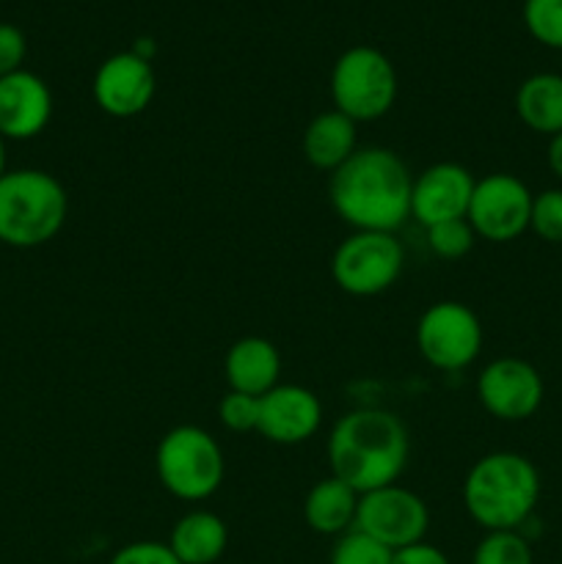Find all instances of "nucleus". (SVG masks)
Here are the masks:
<instances>
[{"label":"nucleus","mask_w":562,"mask_h":564,"mask_svg":"<svg viewBox=\"0 0 562 564\" xmlns=\"http://www.w3.org/2000/svg\"><path fill=\"white\" fill-rule=\"evenodd\" d=\"M53 116V94L33 72L20 69L0 77V138H36Z\"/></svg>","instance_id":"obj_15"},{"label":"nucleus","mask_w":562,"mask_h":564,"mask_svg":"<svg viewBox=\"0 0 562 564\" xmlns=\"http://www.w3.org/2000/svg\"><path fill=\"white\" fill-rule=\"evenodd\" d=\"M411 438L400 416L364 408L342 416L328 435L331 477L350 485L358 496L397 485L406 471Z\"/></svg>","instance_id":"obj_2"},{"label":"nucleus","mask_w":562,"mask_h":564,"mask_svg":"<svg viewBox=\"0 0 562 564\" xmlns=\"http://www.w3.org/2000/svg\"><path fill=\"white\" fill-rule=\"evenodd\" d=\"M356 121L339 110H325L309 121L303 132V158L309 165L334 174L356 152Z\"/></svg>","instance_id":"obj_17"},{"label":"nucleus","mask_w":562,"mask_h":564,"mask_svg":"<svg viewBox=\"0 0 562 564\" xmlns=\"http://www.w3.org/2000/svg\"><path fill=\"white\" fill-rule=\"evenodd\" d=\"M545 160H549V169L556 180H562V132L549 138V152H545Z\"/></svg>","instance_id":"obj_30"},{"label":"nucleus","mask_w":562,"mask_h":564,"mask_svg":"<svg viewBox=\"0 0 562 564\" xmlns=\"http://www.w3.org/2000/svg\"><path fill=\"white\" fill-rule=\"evenodd\" d=\"M220 424L231 433H251L259 424V397L229 391L218 405Z\"/></svg>","instance_id":"obj_26"},{"label":"nucleus","mask_w":562,"mask_h":564,"mask_svg":"<svg viewBox=\"0 0 562 564\" xmlns=\"http://www.w3.org/2000/svg\"><path fill=\"white\" fill-rule=\"evenodd\" d=\"M543 394V378L523 358H496L477 378L479 405L501 422H523L534 416Z\"/></svg>","instance_id":"obj_11"},{"label":"nucleus","mask_w":562,"mask_h":564,"mask_svg":"<svg viewBox=\"0 0 562 564\" xmlns=\"http://www.w3.org/2000/svg\"><path fill=\"white\" fill-rule=\"evenodd\" d=\"M472 564H534V560L523 534L488 532L474 549Z\"/></svg>","instance_id":"obj_21"},{"label":"nucleus","mask_w":562,"mask_h":564,"mask_svg":"<svg viewBox=\"0 0 562 564\" xmlns=\"http://www.w3.org/2000/svg\"><path fill=\"white\" fill-rule=\"evenodd\" d=\"M25 55L28 42L20 28L9 25V22H0V77L20 72Z\"/></svg>","instance_id":"obj_28"},{"label":"nucleus","mask_w":562,"mask_h":564,"mask_svg":"<svg viewBox=\"0 0 562 564\" xmlns=\"http://www.w3.org/2000/svg\"><path fill=\"white\" fill-rule=\"evenodd\" d=\"M406 264L400 240L389 231H353L331 259L336 286L353 297H372L397 284Z\"/></svg>","instance_id":"obj_7"},{"label":"nucleus","mask_w":562,"mask_h":564,"mask_svg":"<svg viewBox=\"0 0 562 564\" xmlns=\"http://www.w3.org/2000/svg\"><path fill=\"white\" fill-rule=\"evenodd\" d=\"M529 229L545 242H562V191L551 187V191L538 193L532 198V218H529Z\"/></svg>","instance_id":"obj_25"},{"label":"nucleus","mask_w":562,"mask_h":564,"mask_svg":"<svg viewBox=\"0 0 562 564\" xmlns=\"http://www.w3.org/2000/svg\"><path fill=\"white\" fill-rule=\"evenodd\" d=\"M430 527V512L422 496L400 485L369 490L358 496L356 527L391 551L422 543Z\"/></svg>","instance_id":"obj_9"},{"label":"nucleus","mask_w":562,"mask_h":564,"mask_svg":"<svg viewBox=\"0 0 562 564\" xmlns=\"http://www.w3.org/2000/svg\"><path fill=\"white\" fill-rule=\"evenodd\" d=\"M229 545L226 523L215 512L193 510L171 529L169 549L182 564H215Z\"/></svg>","instance_id":"obj_19"},{"label":"nucleus","mask_w":562,"mask_h":564,"mask_svg":"<svg viewBox=\"0 0 562 564\" xmlns=\"http://www.w3.org/2000/svg\"><path fill=\"white\" fill-rule=\"evenodd\" d=\"M6 171H9L6 169V138H0V176H3Z\"/></svg>","instance_id":"obj_31"},{"label":"nucleus","mask_w":562,"mask_h":564,"mask_svg":"<svg viewBox=\"0 0 562 564\" xmlns=\"http://www.w3.org/2000/svg\"><path fill=\"white\" fill-rule=\"evenodd\" d=\"M532 193L518 176L488 174L477 180L466 220L474 235L488 242H510L529 229Z\"/></svg>","instance_id":"obj_10"},{"label":"nucleus","mask_w":562,"mask_h":564,"mask_svg":"<svg viewBox=\"0 0 562 564\" xmlns=\"http://www.w3.org/2000/svg\"><path fill=\"white\" fill-rule=\"evenodd\" d=\"M356 510L358 494L336 477L320 479L303 501V518L309 529L325 538H342L350 532L356 527Z\"/></svg>","instance_id":"obj_18"},{"label":"nucleus","mask_w":562,"mask_h":564,"mask_svg":"<svg viewBox=\"0 0 562 564\" xmlns=\"http://www.w3.org/2000/svg\"><path fill=\"white\" fill-rule=\"evenodd\" d=\"M334 110L347 119L375 121L391 110L397 99V72L380 50L358 44L336 58L331 72Z\"/></svg>","instance_id":"obj_6"},{"label":"nucleus","mask_w":562,"mask_h":564,"mask_svg":"<svg viewBox=\"0 0 562 564\" xmlns=\"http://www.w3.org/2000/svg\"><path fill=\"white\" fill-rule=\"evenodd\" d=\"M560 75H562V72H560Z\"/></svg>","instance_id":"obj_32"},{"label":"nucleus","mask_w":562,"mask_h":564,"mask_svg":"<svg viewBox=\"0 0 562 564\" xmlns=\"http://www.w3.org/2000/svg\"><path fill=\"white\" fill-rule=\"evenodd\" d=\"M158 479L182 501H204L224 482V452L202 427L180 424L160 438L154 452Z\"/></svg>","instance_id":"obj_5"},{"label":"nucleus","mask_w":562,"mask_h":564,"mask_svg":"<svg viewBox=\"0 0 562 564\" xmlns=\"http://www.w3.org/2000/svg\"><path fill=\"white\" fill-rule=\"evenodd\" d=\"M224 372L231 391L262 397L279 386L281 356L273 341L262 339V336H246L229 347Z\"/></svg>","instance_id":"obj_16"},{"label":"nucleus","mask_w":562,"mask_h":564,"mask_svg":"<svg viewBox=\"0 0 562 564\" xmlns=\"http://www.w3.org/2000/svg\"><path fill=\"white\" fill-rule=\"evenodd\" d=\"M474 240H477V235L466 218L444 220V224H435L428 229L430 251L441 259H463L474 248Z\"/></svg>","instance_id":"obj_24"},{"label":"nucleus","mask_w":562,"mask_h":564,"mask_svg":"<svg viewBox=\"0 0 562 564\" xmlns=\"http://www.w3.org/2000/svg\"><path fill=\"white\" fill-rule=\"evenodd\" d=\"M391 564H450V560H446L444 551L435 549V545H428L422 540V543L395 551Z\"/></svg>","instance_id":"obj_29"},{"label":"nucleus","mask_w":562,"mask_h":564,"mask_svg":"<svg viewBox=\"0 0 562 564\" xmlns=\"http://www.w3.org/2000/svg\"><path fill=\"white\" fill-rule=\"evenodd\" d=\"M538 499V468L516 452L479 457L463 482V505L485 532H518L532 518Z\"/></svg>","instance_id":"obj_3"},{"label":"nucleus","mask_w":562,"mask_h":564,"mask_svg":"<svg viewBox=\"0 0 562 564\" xmlns=\"http://www.w3.org/2000/svg\"><path fill=\"white\" fill-rule=\"evenodd\" d=\"M523 25L534 42L562 50V0H523Z\"/></svg>","instance_id":"obj_22"},{"label":"nucleus","mask_w":562,"mask_h":564,"mask_svg":"<svg viewBox=\"0 0 562 564\" xmlns=\"http://www.w3.org/2000/svg\"><path fill=\"white\" fill-rule=\"evenodd\" d=\"M516 113L538 135L562 132V75L540 72L527 77L516 91Z\"/></svg>","instance_id":"obj_20"},{"label":"nucleus","mask_w":562,"mask_h":564,"mask_svg":"<svg viewBox=\"0 0 562 564\" xmlns=\"http://www.w3.org/2000/svg\"><path fill=\"white\" fill-rule=\"evenodd\" d=\"M477 180L457 163H435L413 180L411 218L424 229L444 220L466 218Z\"/></svg>","instance_id":"obj_14"},{"label":"nucleus","mask_w":562,"mask_h":564,"mask_svg":"<svg viewBox=\"0 0 562 564\" xmlns=\"http://www.w3.org/2000/svg\"><path fill=\"white\" fill-rule=\"evenodd\" d=\"M69 198L53 174L39 169L6 171L0 176V242L39 248L66 224Z\"/></svg>","instance_id":"obj_4"},{"label":"nucleus","mask_w":562,"mask_h":564,"mask_svg":"<svg viewBox=\"0 0 562 564\" xmlns=\"http://www.w3.org/2000/svg\"><path fill=\"white\" fill-rule=\"evenodd\" d=\"M320 424H323V405L317 394L303 386L279 383L259 397L257 433L270 444H303L317 433Z\"/></svg>","instance_id":"obj_13"},{"label":"nucleus","mask_w":562,"mask_h":564,"mask_svg":"<svg viewBox=\"0 0 562 564\" xmlns=\"http://www.w3.org/2000/svg\"><path fill=\"white\" fill-rule=\"evenodd\" d=\"M391 556H395V551L380 545L369 534L350 529L336 540L331 564H391Z\"/></svg>","instance_id":"obj_23"},{"label":"nucleus","mask_w":562,"mask_h":564,"mask_svg":"<svg viewBox=\"0 0 562 564\" xmlns=\"http://www.w3.org/2000/svg\"><path fill=\"white\" fill-rule=\"evenodd\" d=\"M417 345L430 367L457 372L474 364V358L483 350V325L466 303H433L419 317Z\"/></svg>","instance_id":"obj_8"},{"label":"nucleus","mask_w":562,"mask_h":564,"mask_svg":"<svg viewBox=\"0 0 562 564\" xmlns=\"http://www.w3.org/2000/svg\"><path fill=\"white\" fill-rule=\"evenodd\" d=\"M154 72L152 64L141 55L116 53L94 75V102L99 110L114 119H132L143 113L154 97Z\"/></svg>","instance_id":"obj_12"},{"label":"nucleus","mask_w":562,"mask_h":564,"mask_svg":"<svg viewBox=\"0 0 562 564\" xmlns=\"http://www.w3.org/2000/svg\"><path fill=\"white\" fill-rule=\"evenodd\" d=\"M108 564H182L169 549V543H154V540H141L130 543L114 554Z\"/></svg>","instance_id":"obj_27"},{"label":"nucleus","mask_w":562,"mask_h":564,"mask_svg":"<svg viewBox=\"0 0 562 564\" xmlns=\"http://www.w3.org/2000/svg\"><path fill=\"white\" fill-rule=\"evenodd\" d=\"M413 176L391 149H356L347 163L331 174L328 196L334 213L353 231L395 235L411 218Z\"/></svg>","instance_id":"obj_1"}]
</instances>
